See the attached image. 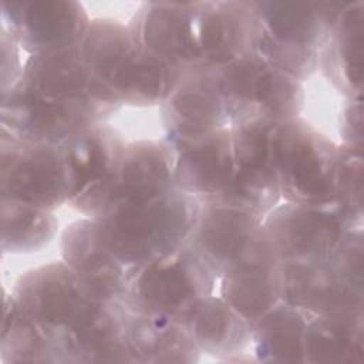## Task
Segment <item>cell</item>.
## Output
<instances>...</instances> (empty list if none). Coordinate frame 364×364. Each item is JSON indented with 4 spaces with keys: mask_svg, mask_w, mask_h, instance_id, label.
<instances>
[{
    "mask_svg": "<svg viewBox=\"0 0 364 364\" xmlns=\"http://www.w3.org/2000/svg\"><path fill=\"white\" fill-rule=\"evenodd\" d=\"M78 50L94 77L122 105H161L183 73L136 48L127 24L114 18L91 20Z\"/></svg>",
    "mask_w": 364,
    "mask_h": 364,
    "instance_id": "1",
    "label": "cell"
},
{
    "mask_svg": "<svg viewBox=\"0 0 364 364\" xmlns=\"http://www.w3.org/2000/svg\"><path fill=\"white\" fill-rule=\"evenodd\" d=\"M199 210L196 196L173 189L149 202L112 206L95 220L108 247L131 269L188 243Z\"/></svg>",
    "mask_w": 364,
    "mask_h": 364,
    "instance_id": "2",
    "label": "cell"
},
{
    "mask_svg": "<svg viewBox=\"0 0 364 364\" xmlns=\"http://www.w3.org/2000/svg\"><path fill=\"white\" fill-rule=\"evenodd\" d=\"M260 23L255 53L300 82L318 68V51L347 1H252Z\"/></svg>",
    "mask_w": 364,
    "mask_h": 364,
    "instance_id": "3",
    "label": "cell"
},
{
    "mask_svg": "<svg viewBox=\"0 0 364 364\" xmlns=\"http://www.w3.org/2000/svg\"><path fill=\"white\" fill-rule=\"evenodd\" d=\"M338 145L301 117L277 124L272 134V159L284 202H334Z\"/></svg>",
    "mask_w": 364,
    "mask_h": 364,
    "instance_id": "4",
    "label": "cell"
},
{
    "mask_svg": "<svg viewBox=\"0 0 364 364\" xmlns=\"http://www.w3.org/2000/svg\"><path fill=\"white\" fill-rule=\"evenodd\" d=\"M218 279L209 260L188 242L162 257L131 267L124 301L132 313L179 318L196 300L213 293Z\"/></svg>",
    "mask_w": 364,
    "mask_h": 364,
    "instance_id": "5",
    "label": "cell"
},
{
    "mask_svg": "<svg viewBox=\"0 0 364 364\" xmlns=\"http://www.w3.org/2000/svg\"><path fill=\"white\" fill-rule=\"evenodd\" d=\"M229 124L257 117L280 124L300 117L306 94L303 82L276 68L255 51L216 67Z\"/></svg>",
    "mask_w": 364,
    "mask_h": 364,
    "instance_id": "6",
    "label": "cell"
},
{
    "mask_svg": "<svg viewBox=\"0 0 364 364\" xmlns=\"http://www.w3.org/2000/svg\"><path fill=\"white\" fill-rule=\"evenodd\" d=\"M118 109L95 101L41 95L21 81L1 92V134L30 144H61Z\"/></svg>",
    "mask_w": 364,
    "mask_h": 364,
    "instance_id": "7",
    "label": "cell"
},
{
    "mask_svg": "<svg viewBox=\"0 0 364 364\" xmlns=\"http://www.w3.org/2000/svg\"><path fill=\"white\" fill-rule=\"evenodd\" d=\"M61 149L73 178L71 208L85 218L101 216L112 203L127 148L121 132L98 122L67 138Z\"/></svg>",
    "mask_w": 364,
    "mask_h": 364,
    "instance_id": "8",
    "label": "cell"
},
{
    "mask_svg": "<svg viewBox=\"0 0 364 364\" xmlns=\"http://www.w3.org/2000/svg\"><path fill=\"white\" fill-rule=\"evenodd\" d=\"M1 198L54 212L70 202L73 178L60 144H30L1 134Z\"/></svg>",
    "mask_w": 364,
    "mask_h": 364,
    "instance_id": "9",
    "label": "cell"
},
{
    "mask_svg": "<svg viewBox=\"0 0 364 364\" xmlns=\"http://www.w3.org/2000/svg\"><path fill=\"white\" fill-rule=\"evenodd\" d=\"M353 228L337 203L276 205L262 222L264 236L280 263L326 260Z\"/></svg>",
    "mask_w": 364,
    "mask_h": 364,
    "instance_id": "10",
    "label": "cell"
},
{
    "mask_svg": "<svg viewBox=\"0 0 364 364\" xmlns=\"http://www.w3.org/2000/svg\"><path fill=\"white\" fill-rule=\"evenodd\" d=\"M276 125L257 117L229 124L235 175L230 185L213 199L243 206L263 218L279 205L282 195L272 159V134Z\"/></svg>",
    "mask_w": 364,
    "mask_h": 364,
    "instance_id": "11",
    "label": "cell"
},
{
    "mask_svg": "<svg viewBox=\"0 0 364 364\" xmlns=\"http://www.w3.org/2000/svg\"><path fill=\"white\" fill-rule=\"evenodd\" d=\"M11 294L23 311L53 336L58 347L61 337L95 300L64 260L24 272L17 279Z\"/></svg>",
    "mask_w": 364,
    "mask_h": 364,
    "instance_id": "12",
    "label": "cell"
},
{
    "mask_svg": "<svg viewBox=\"0 0 364 364\" xmlns=\"http://www.w3.org/2000/svg\"><path fill=\"white\" fill-rule=\"evenodd\" d=\"M1 30L30 55L80 46L91 18L74 0H4Z\"/></svg>",
    "mask_w": 364,
    "mask_h": 364,
    "instance_id": "13",
    "label": "cell"
},
{
    "mask_svg": "<svg viewBox=\"0 0 364 364\" xmlns=\"http://www.w3.org/2000/svg\"><path fill=\"white\" fill-rule=\"evenodd\" d=\"M196 1H146L127 24L136 48L178 70L202 64L196 41Z\"/></svg>",
    "mask_w": 364,
    "mask_h": 364,
    "instance_id": "14",
    "label": "cell"
},
{
    "mask_svg": "<svg viewBox=\"0 0 364 364\" xmlns=\"http://www.w3.org/2000/svg\"><path fill=\"white\" fill-rule=\"evenodd\" d=\"M159 109L165 136L171 139H192L229 127L216 67L206 64L185 70Z\"/></svg>",
    "mask_w": 364,
    "mask_h": 364,
    "instance_id": "15",
    "label": "cell"
},
{
    "mask_svg": "<svg viewBox=\"0 0 364 364\" xmlns=\"http://www.w3.org/2000/svg\"><path fill=\"white\" fill-rule=\"evenodd\" d=\"M131 314L124 300L95 299L61 337L63 363H131Z\"/></svg>",
    "mask_w": 364,
    "mask_h": 364,
    "instance_id": "16",
    "label": "cell"
},
{
    "mask_svg": "<svg viewBox=\"0 0 364 364\" xmlns=\"http://www.w3.org/2000/svg\"><path fill=\"white\" fill-rule=\"evenodd\" d=\"M202 64L222 67L255 51L260 23L252 1H196Z\"/></svg>",
    "mask_w": 364,
    "mask_h": 364,
    "instance_id": "17",
    "label": "cell"
},
{
    "mask_svg": "<svg viewBox=\"0 0 364 364\" xmlns=\"http://www.w3.org/2000/svg\"><path fill=\"white\" fill-rule=\"evenodd\" d=\"M199 202L200 210L189 242L220 277L259 237L263 216L220 199H199Z\"/></svg>",
    "mask_w": 364,
    "mask_h": 364,
    "instance_id": "18",
    "label": "cell"
},
{
    "mask_svg": "<svg viewBox=\"0 0 364 364\" xmlns=\"http://www.w3.org/2000/svg\"><path fill=\"white\" fill-rule=\"evenodd\" d=\"M173 152L178 189L208 199L220 195L232 182L235 161L229 127L192 139L164 138Z\"/></svg>",
    "mask_w": 364,
    "mask_h": 364,
    "instance_id": "19",
    "label": "cell"
},
{
    "mask_svg": "<svg viewBox=\"0 0 364 364\" xmlns=\"http://www.w3.org/2000/svg\"><path fill=\"white\" fill-rule=\"evenodd\" d=\"M61 255L95 299L125 300L129 267L108 247L95 219H78L64 229Z\"/></svg>",
    "mask_w": 364,
    "mask_h": 364,
    "instance_id": "20",
    "label": "cell"
},
{
    "mask_svg": "<svg viewBox=\"0 0 364 364\" xmlns=\"http://www.w3.org/2000/svg\"><path fill=\"white\" fill-rule=\"evenodd\" d=\"M280 299L311 316L364 311V291L350 286L328 259L279 266Z\"/></svg>",
    "mask_w": 364,
    "mask_h": 364,
    "instance_id": "21",
    "label": "cell"
},
{
    "mask_svg": "<svg viewBox=\"0 0 364 364\" xmlns=\"http://www.w3.org/2000/svg\"><path fill=\"white\" fill-rule=\"evenodd\" d=\"M279 266L280 262L276 259L262 229L250 249L219 277V296L252 326L282 301Z\"/></svg>",
    "mask_w": 364,
    "mask_h": 364,
    "instance_id": "22",
    "label": "cell"
},
{
    "mask_svg": "<svg viewBox=\"0 0 364 364\" xmlns=\"http://www.w3.org/2000/svg\"><path fill=\"white\" fill-rule=\"evenodd\" d=\"M20 81L46 97L95 101L115 109L122 107L115 95L94 77L78 46L68 50L28 55Z\"/></svg>",
    "mask_w": 364,
    "mask_h": 364,
    "instance_id": "23",
    "label": "cell"
},
{
    "mask_svg": "<svg viewBox=\"0 0 364 364\" xmlns=\"http://www.w3.org/2000/svg\"><path fill=\"white\" fill-rule=\"evenodd\" d=\"M363 46L364 3L347 1L318 51V68L347 98H361Z\"/></svg>",
    "mask_w": 364,
    "mask_h": 364,
    "instance_id": "24",
    "label": "cell"
},
{
    "mask_svg": "<svg viewBox=\"0 0 364 364\" xmlns=\"http://www.w3.org/2000/svg\"><path fill=\"white\" fill-rule=\"evenodd\" d=\"M173 164V152L164 139L127 144L117 192L109 208L149 202L178 189Z\"/></svg>",
    "mask_w": 364,
    "mask_h": 364,
    "instance_id": "25",
    "label": "cell"
},
{
    "mask_svg": "<svg viewBox=\"0 0 364 364\" xmlns=\"http://www.w3.org/2000/svg\"><path fill=\"white\" fill-rule=\"evenodd\" d=\"M179 320L189 330L199 351L220 361H232L245 354L252 343L249 321L213 293L196 300Z\"/></svg>",
    "mask_w": 364,
    "mask_h": 364,
    "instance_id": "26",
    "label": "cell"
},
{
    "mask_svg": "<svg viewBox=\"0 0 364 364\" xmlns=\"http://www.w3.org/2000/svg\"><path fill=\"white\" fill-rule=\"evenodd\" d=\"M128 350L131 363H198L200 357L186 326L166 314L132 313Z\"/></svg>",
    "mask_w": 364,
    "mask_h": 364,
    "instance_id": "27",
    "label": "cell"
},
{
    "mask_svg": "<svg viewBox=\"0 0 364 364\" xmlns=\"http://www.w3.org/2000/svg\"><path fill=\"white\" fill-rule=\"evenodd\" d=\"M306 363H360L364 353V311L316 314L304 334Z\"/></svg>",
    "mask_w": 364,
    "mask_h": 364,
    "instance_id": "28",
    "label": "cell"
},
{
    "mask_svg": "<svg viewBox=\"0 0 364 364\" xmlns=\"http://www.w3.org/2000/svg\"><path fill=\"white\" fill-rule=\"evenodd\" d=\"M313 316L279 301L252 326L253 355L264 363H306L304 334Z\"/></svg>",
    "mask_w": 364,
    "mask_h": 364,
    "instance_id": "29",
    "label": "cell"
},
{
    "mask_svg": "<svg viewBox=\"0 0 364 364\" xmlns=\"http://www.w3.org/2000/svg\"><path fill=\"white\" fill-rule=\"evenodd\" d=\"M3 363H63L53 336L27 316L13 294L3 297V331L0 341Z\"/></svg>",
    "mask_w": 364,
    "mask_h": 364,
    "instance_id": "30",
    "label": "cell"
},
{
    "mask_svg": "<svg viewBox=\"0 0 364 364\" xmlns=\"http://www.w3.org/2000/svg\"><path fill=\"white\" fill-rule=\"evenodd\" d=\"M58 220L54 212L16 199L1 198L3 253L38 252L55 237Z\"/></svg>",
    "mask_w": 364,
    "mask_h": 364,
    "instance_id": "31",
    "label": "cell"
},
{
    "mask_svg": "<svg viewBox=\"0 0 364 364\" xmlns=\"http://www.w3.org/2000/svg\"><path fill=\"white\" fill-rule=\"evenodd\" d=\"M334 203L340 206L353 226H363V146L338 145Z\"/></svg>",
    "mask_w": 364,
    "mask_h": 364,
    "instance_id": "32",
    "label": "cell"
},
{
    "mask_svg": "<svg viewBox=\"0 0 364 364\" xmlns=\"http://www.w3.org/2000/svg\"><path fill=\"white\" fill-rule=\"evenodd\" d=\"M363 226L350 229L338 242L328 260L341 277L363 291Z\"/></svg>",
    "mask_w": 364,
    "mask_h": 364,
    "instance_id": "33",
    "label": "cell"
},
{
    "mask_svg": "<svg viewBox=\"0 0 364 364\" xmlns=\"http://www.w3.org/2000/svg\"><path fill=\"white\" fill-rule=\"evenodd\" d=\"M18 44L1 30V92L14 87L23 74Z\"/></svg>",
    "mask_w": 364,
    "mask_h": 364,
    "instance_id": "34",
    "label": "cell"
},
{
    "mask_svg": "<svg viewBox=\"0 0 364 364\" xmlns=\"http://www.w3.org/2000/svg\"><path fill=\"white\" fill-rule=\"evenodd\" d=\"M340 115V135L343 144L363 146V112L361 98H348Z\"/></svg>",
    "mask_w": 364,
    "mask_h": 364,
    "instance_id": "35",
    "label": "cell"
}]
</instances>
